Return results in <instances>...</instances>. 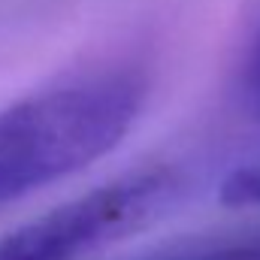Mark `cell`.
<instances>
[{"label":"cell","instance_id":"6da1fadb","mask_svg":"<svg viewBox=\"0 0 260 260\" xmlns=\"http://www.w3.org/2000/svg\"><path fill=\"white\" fill-rule=\"evenodd\" d=\"M151 91L139 64L94 67L0 109V209L112 151Z\"/></svg>","mask_w":260,"mask_h":260},{"label":"cell","instance_id":"7a4b0ae2","mask_svg":"<svg viewBox=\"0 0 260 260\" xmlns=\"http://www.w3.org/2000/svg\"><path fill=\"white\" fill-rule=\"evenodd\" d=\"M179 188L173 167L127 173L0 236V260H82L160 215Z\"/></svg>","mask_w":260,"mask_h":260},{"label":"cell","instance_id":"3957f363","mask_svg":"<svg viewBox=\"0 0 260 260\" xmlns=\"http://www.w3.org/2000/svg\"><path fill=\"white\" fill-rule=\"evenodd\" d=\"M230 88L239 112L260 124V0H248L239 18Z\"/></svg>","mask_w":260,"mask_h":260},{"label":"cell","instance_id":"277c9868","mask_svg":"<svg viewBox=\"0 0 260 260\" xmlns=\"http://www.w3.org/2000/svg\"><path fill=\"white\" fill-rule=\"evenodd\" d=\"M151 260H260V224L233 233H218Z\"/></svg>","mask_w":260,"mask_h":260},{"label":"cell","instance_id":"5b68a950","mask_svg":"<svg viewBox=\"0 0 260 260\" xmlns=\"http://www.w3.org/2000/svg\"><path fill=\"white\" fill-rule=\"evenodd\" d=\"M221 200L230 206H260V157L236 167L221 182Z\"/></svg>","mask_w":260,"mask_h":260}]
</instances>
